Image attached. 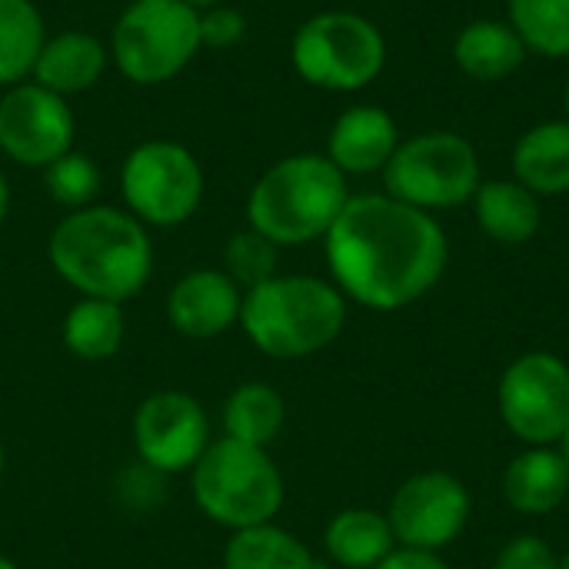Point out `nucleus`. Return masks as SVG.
Here are the masks:
<instances>
[{
  "mask_svg": "<svg viewBox=\"0 0 569 569\" xmlns=\"http://www.w3.org/2000/svg\"><path fill=\"white\" fill-rule=\"evenodd\" d=\"M323 240L337 290L370 310L410 307L447 267V237L433 213L390 193L350 197Z\"/></svg>",
  "mask_w": 569,
  "mask_h": 569,
  "instance_id": "obj_1",
  "label": "nucleus"
},
{
  "mask_svg": "<svg viewBox=\"0 0 569 569\" xmlns=\"http://www.w3.org/2000/svg\"><path fill=\"white\" fill-rule=\"evenodd\" d=\"M47 257L80 297L123 303L137 297L153 270V243L130 210L90 203L70 210L50 233Z\"/></svg>",
  "mask_w": 569,
  "mask_h": 569,
  "instance_id": "obj_2",
  "label": "nucleus"
},
{
  "mask_svg": "<svg viewBox=\"0 0 569 569\" xmlns=\"http://www.w3.org/2000/svg\"><path fill=\"white\" fill-rule=\"evenodd\" d=\"M347 200V177L327 153H293L253 183L247 220L270 243L300 247L327 237Z\"/></svg>",
  "mask_w": 569,
  "mask_h": 569,
  "instance_id": "obj_3",
  "label": "nucleus"
},
{
  "mask_svg": "<svg viewBox=\"0 0 569 569\" xmlns=\"http://www.w3.org/2000/svg\"><path fill=\"white\" fill-rule=\"evenodd\" d=\"M343 323L347 300L320 277H270L240 303V327L273 360H300L330 347Z\"/></svg>",
  "mask_w": 569,
  "mask_h": 569,
  "instance_id": "obj_4",
  "label": "nucleus"
},
{
  "mask_svg": "<svg viewBox=\"0 0 569 569\" xmlns=\"http://www.w3.org/2000/svg\"><path fill=\"white\" fill-rule=\"evenodd\" d=\"M197 507L227 530H250L270 523L283 507V477L260 447L220 437L193 463Z\"/></svg>",
  "mask_w": 569,
  "mask_h": 569,
  "instance_id": "obj_5",
  "label": "nucleus"
},
{
  "mask_svg": "<svg viewBox=\"0 0 569 569\" xmlns=\"http://www.w3.org/2000/svg\"><path fill=\"white\" fill-rule=\"evenodd\" d=\"M200 10L183 0H133L113 23L110 57L140 87L180 77L200 53Z\"/></svg>",
  "mask_w": 569,
  "mask_h": 569,
  "instance_id": "obj_6",
  "label": "nucleus"
},
{
  "mask_svg": "<svg viewBox=\"0 0 569 569\" xmlns=\"http://www.w3.org/2000/svg\"><path fill=\"white\" fill-rule=\"evenodd\" d=\"M290 60L307 83L333 93H353L380 77L387 63V40L363 13L323 10L297 27Z\"/></svg>",
  "mask_w": 569,
  "mask_h": 569,
  "instance_id": "obj_7",
  "label": "nucleus"
},
{
  "mask_svg": "<svg viewBox=\"0 0 569 569\" xmlns=\"http://www.w3.org/2000/svg\"><path fill=\"white\" fill-rule=\"evenodd\" d=\"M383 183L393 200L417 210H450L480 190V157L467 137L430 130L393 150L383 167Z\"/></svg>",
  "mask_w": 569,
  "mask_h": 569,
  "instance_id": "obj_8",
  "label": "nucleus"
},
{
  "mask_svg": "<svg viewBox=\"0 0 569 569\" xmlns=\"http://www.w3.org/2000/svg\"><path fill=\"white\" fill-rule=\"evenodd\" d=\"M120 193L140 223L180 227L203 200V170L183 143L147 140L127 153L120 167Z\"/></svg>",
  "mask_w": 569,
  "mask_h": 569,
  "instance_id": "obj_9",
  "label": "nucleus"
},
{
  "mask_svg": "<svg viewBox=\"0 0 569 569\" xmlns=\"http://www.w3.org/2000/svg\"><path fill=\"white\" fill-rule=\"evenodd\" d=\"M500 417L530 447L560 443L569 427V367L557 353H523L497 390Z\"/></svg>",
  "mask_w": 569,
  "mask_h": 569,
  "instance_id": "obj_10",
  "label": "nucleus"
},
{
  "mask_svg": "<svg viewBox=\"0 0 569 569\" xmlns=\"http://www.w3.org/2000/svg\"><path fill=\"white\" fill-rule=\"evenodd\" d=\"M77 117L67 97L23 80L0 97V150L20 167H50L73 150Z\"/></svg>",
  "mask_w": 569,
  "mask_h": 569,
  "instance_id": "obj_11",
  "label": "nucleus"
},
{
  "mask_svg": "<svg viewBox=\"0 0 569 569\" xmlns=\"http://www.w3.org/2000/svg\"><path fill=\"white\" fill-rule=\"evenodd\" d=\"M467 517H470V497L463 483L450 473L427 470L410 477L393 493L387 523L400 547L437 553L463 533Z\"/></svg>",
  "mask_w": 569,
  "mask_h": 569,
  "instance_id": "obj_12",
  "label": "nucleus"
},
{
  "mask_svg": "<svg viewBox=\"0 0 569 569\" xmlns=\"http://www.w3.org/2000/svg\"><path fill=\"white\" fill-rule=\"evenodd\" d=\"M133 443L140 460L153 473L193 470L210 440V420L203 407L177 390H160L147 397L133 417Z\"/></svg>",
  "mask_w": 569,
  "mask_h": 569,
  "instance_id": "obj_13",
  "label": "nucleus"
},
{
  "mask_svg": "<svg viewBox=\"0 0 569 569\" xmlns=\"http://www.w3.org/2000/svg\"><path fill=\"white\" fill-rule=\"evenodd\" d=\"M243 293L223 270H190L167 297L170 327L190 340H213L240 320Z\"/></svg>",
  "mask_w": 569,
  "mask_h": 569,
  "instance_id": "obj_14",
  "label": "nucleus"
},
{
  "mask_svg": "<svg viewBox=\"0 0 569 569\" xmlns=\"http://www.w3.org/2000/svg\"><path fill=\"white\" fill-rule=\"evenodd\" d=\"M397 147H400L397 120L387 110L367 103L343 110L327 137V157L343 177L383 170Z\"/></svg>",
  "mask_w": 569,
  "mask_h": 569,
  "instance_id": "obj_15",
  "label": "nucleus"
},
{
  "mask_svg": "<svg viewBox=\"0 0 569 569\" xmlns=\"http://www.w3.org/2000/svg\"><path fill=\"white\" fill-rule=\"evenodd\" d=\"M107 60H110V50L103 47L100 37L87 30H63L43 40L30 77L33 83L60 97H73V93L90 90L103 77Z\"/></svg>",
  "mask_w": 569,
  "mask_h": 569,
  "instance_id": "obj_16",
  "label": "nucleus"
},
{
  "mask_svg": "<svg viewBox=\"0 0 569 569\" xmlns=\"http://www.w3.org/2000/svg\"><path fill=\"white\" fill-rule=\"evenodd\" d=\"M513 177L537 197L569 193V120L537 123L517 140Z\"/></svg>",
  "mask_w": 569,
  "mask_h": 569,
  "instance_id": "obj_17",
  "label": "nucleus"
},
{
  "mask_svg": "<svg viewBox=\"0 0 569 569\" xmlns=\"http://www.w3.org/2000/svg\"><path fill=\"white\" fill-rule=\"evenodd\" d=\"M569 490V463L560 450L530 447L503 473V497L517 513H550L563 503Z\"/></svg>",
  "mask_w": 569,
  "mask_h": 569,
  "instance_id": "obj_18",
  "label": "nucleus"
},
{
  "mask_svg": "<svg viewBox=\"0 0 569 569\" xmlns=\"http://www.w3.org/2000/svg\"><path fill=\"white\" fill-rule=\"evenodd\" d=\"M457 67L483 83L507 80L527 60V47L507 20H473L453 40Z\"/></svg>",
  "mask_w": 569,
  "mask_h": 569,
  "instance_id": "obj_19",
  "label": "nucleus"
},
{
  "mask_svg": "<svg viewBox=\"0 0 569 569\" xmlns=\"http://www.w3.org/2000/svg\"><path fill=\"white\" fill-rule=\"evenodd\" d=\"M477 223L487 237L500 243H527L543 223L540 197L517 180H490L473 193Z\"/></svg>",
  "mask_w": 569,
  "mask_h": 569,
  "instance_id": "obj_20",
  "label": "nucleus"
},
{
  "mask_svg": "<svg viewBox=\"0 0 569 569\" xmlns=\"http://www.w3.org/2000/svg\"><path fill=\"white\" fill-rule=\"evenodd\" d=\"M323 543H327V553L333 557V563L347 569H373L397 550L387 517H380L373 510L337 513L323 533Z\"/></svg>",
  "mask_w": 569,
  "mask_h": 569,
  "instance_id": "obj_21",
  "label": "nucleus"
},
{
  "mask_svg": "<svg viewBox=\"0 0 569 569\" xmlns=\"http://www.w3.org/2000/svg\"><path fill=\"white\" fill-rule=\"evenodd\" d=\"M287 420V407L283 397L267 387V383H243L230 393V400L223 403V430L230 440H240L247 447H260L267 450Z\"/></svg>",
  "mask_w": 569,
  "mask_h": 569,
  "instance_id": "obj_22",
  "label": "nucleus"
},
{
  "mask_svg": "<svg viewBox=\"0 0 569 569\" xmlns=\"http://www.w3.org/2000/svg\"><path fill=\"white\" fill-rule=\"evenodd\" d=\"M63 343L87 363L110 360L123 343V310L113 300L80 297L63 320Z\"/></svg>",
  "mask_w": 569,
  "mask_h": 569,
  "instance_id": "obj_23",
  "label": "nucleus"
},
{
  "mask_svg": "<svg viewBox=\"0 0 569 569\" xmlns=\"http://www.w3.org/2000/svg\"><path fill=\"white\" fill-rule=\"evenodd\" d=\"M223 569H323L313 553L287 530L260 523L237 530L227 543Z\"/></svg>",
  "mask_w": 569,
  "mask_h": 569,
  "instance_id": "obj_24",
  "label": "nucleus"
},
{
  "mask_svg": "<svg viewBox=\"0 0 569 569\" xmlns=\"http://www.w3.org/2000/svg\"><path fill=\"white\" fill-rule=\"evenodd\" d=\"M43 40L47 30L33 0H0V87L23 83L33 73Z\"/></svg>",
  "mask_w": 569,
  "mask_h": 569,
  "instance_id": "obj_25",
  "label": "nucleus"
},
{
  "mask_svg": "<svg viewBox=\"0 0 569 569\" xmlns=\"http://www.w3.org/2000/svg\"><path fill=\"white\" fill-rule=\"evenodd\" d=\"M507 13L527 53L569 57V0H507Z\"/></svg>",
  "mask_w": 569,
  "mask_h": 569,
  "instance_id": "obj_26",
  "label": "nucleus"
},
{
  "mask_svg": "<svg viewBox=\"0 0 569 569\" xmlns=\"http://www.w3.org/2000/svg\"><path fill=\"white\" fill-rule=\"evenodd\" d=\"M43 187L60 207L83 210L100 193V170L87 153L70 150V153L57 157L50 167H43Z\"/></svg>",
  "mask_w": 569,
  "mask_h": 569,
  "instance_id": "obj_27",
  "label": "nucleus"
},
{
  "mask_svg": "<svg viewBox=\"0 0 569 569\" xmlns=\"http://www.w3.org/2000/svg\"><path fill=\"white\" fill-rule=\"evenodd\" d=\"M223 273L240 287V290H253L260 283H267L270 277H277V243H270L263 233L240 230L227 240L223 250Z\"/></svg>",
  "mask_w": 569,
  "mask_h": 569,
  "instance_id": "obj_28",
  "label": "nucleus"
},
{
  "mask_svg": "<svg viewBox=\"0 0 569 569\" xmlns=\"http://www.w3.org/2000/svg\"><path fill=\"white\" fill-rule=\"evenodd\" d=\"M247 37V17L227 3L200 10V43L210 50H230Z\"/></svg>",
  "mask_w": 569,
  "mask_h": 569,
  "instance_id": "obj_29",
  "label": "nucleus"
},
{
  "mask_svg": "<svg viewBox=\"0 0 569 569\" xmlns=\"http://www.w3.org/2000/svg\"><path fill=\"white\" fill-rule=\"evenodd\" d=\"M493 569H563V563L540 537H513L500 550Z\"/></svg>",
  "mask_w": 569,
  "mask_h": 569,
  "instance_id": "obj_30",
  "label": "nucleus"
},
{
  "mask_svg": "<svg viewBox=\"0 0 569 569\" xmlns=\"http://www.w3.org/2000/svg\"><path fill=\"white\" fill-rule=\"evenodd\" d=\"M373 569H450L437 553H430V550H407V547H400V550H393L383 563H377Z\"/></svg>",
  "mask_w": 569,
  "mask_h": 569,
  "instance_id": "obj_31",
  "label": "nucleus"
},
{
  "mask_svg": "<svg viewBox=\"0 0 569 569\" xmlns=\"http://www.w3.org/2000/svg\"><path fill=\"white\" fill-rule=\"evenodd\" d=\"M7 210H10V187H7V177L0 173V223L7 217Z\"/></svg>",
  "mask_w": 569,
  "mask_h": 569,
  "instance_id": "obj_32",
  "label": "nucleus"
},
{
  "mask_svg": "<svg viewBox=\"0 0 569 569\" xmlns=\"http://www.w3.org/2000/svg\"><path fill=\"white\" fill-rule=\"evenodd\" d=\"M187 7H193V10H207V7H217L220 0H183Z\"/></svg>",
  "mask_w": 569,
  "mask_h": 569,
  "instance_id": "obj_33",
  "label": "nucleus"
},
{
  "mask_svg": "<svg viewBox=\"0 0 569 569\" xmlns=\"http://www.w3.org/2000/svg\"><path fill=\"white\" fill-rule=\"evenodd\" d=\"M560 447H563V450H560V453H563V460L569 463V427H567V433H563V440H560Z\"/></svg>",
  "mask_w": 569,
  "mask_h": 569,
  "instance_id": "obj_34",
  "label": "nucleus"
},
{
  "mask_svg": "<svg viewBox=\"0 0 569 569\" xmlns=\"http://www.w3.org/2000/svg\"><path fill=\"white\" fill-rule=\"evenodd\" d=\"M3 463H7V453H3V443H0V477H3Z\"/></svg>",
  "mask_w": 569,
  "mask_h": 569,
  "instance_id": "obj_35",
  "label": "nucleus"
},
{
  "mask_svg": "<svg viewBox=\"0 0 569 569\" xmlns=\"http://www.w3.org/2000/svg\"><path fill=\"white\" fill-rule=\"evenodd\" d=\"M0 569H17V567H13V563H10L7 557H0Z\"/></svg>",
  "mask_w": 569,
  "mask_h": 569,
  "instance_id": "obj_36",
  "label": "nucleus"
},
{
  "mask_svg": "<svg viewBox=\"0 0 569 569\" xmlns=\"http://www.w3.org/2000/svg\"><path fill=\"white\" fill-rule=\"evenodd\" d=\"M563 103H567V120H569V80H567V90H563Z\"/></svg>",
  "mask_w": 569,
  "mask_h": 569,
  "instance_id": "obj_37",
  "label": "nucleus"
},
{
  "mask_svg": "<svg viewBox=\"0 0 569 569\" xmlns=\"http://www.w3.org/2000/svg\"><path fill=\"white\" fill-rule=\"evenodd\" d=\"M563 569H569V557H567V560H563Z\"/></svg>",
  "mask_w": 569,
  "mask_h": 569,
  "instance_id": "obj_38",
  "label": "nucleus"
}]
</instances>
